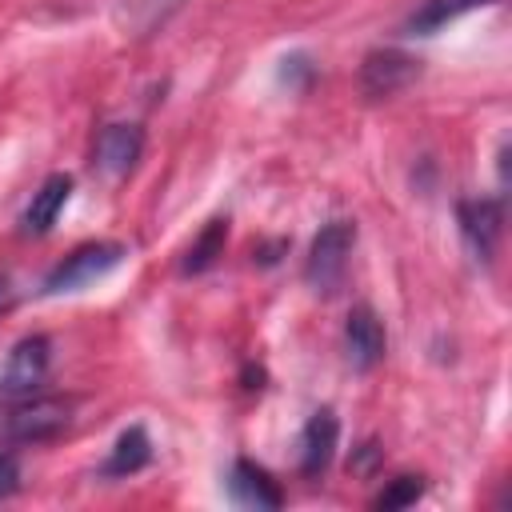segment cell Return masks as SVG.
Here are the masks:
<instances>
[{"label": "cell", "instance_id": "obj_4", "mask_svg": "<svg viewBox=\"0 0 512 512\" xmlns=\"http://www.w3.org/2000/svg\"><path fill=\"white\" fill-rule=\"evenodd\" d=\"M48 360H52L48 336H24V340L8 352V360H4V368H0V396H4V400H24V396H32V392L44 384V376H48Z\"/></svg>", "mask_w": 512, "mask_h": 512}, {"label": "cell", "instance_id": "obj_2", "mask_svg": "<svg viewBox=\"0 0 512 512\" xmlns=\"http://www.w3.org/2000/svg\"><path fill=\"white\" fill-rule=\"evenodd\" d=\"M352 244H356V224L352 220H332L316 232L312 248H308V260H304V280L312 292L320 296H332L348 272V256H352Z\"/></svg>", "mask_w": 512, "mask_h": 512}, {"label": "cell", "instance_id": "obj_6", "mask_svg": "<svg viewBox=\"0 0 512 512\" xmlns=\"http://www.w3.org/2000/svg\"><path fill=\"white\" fill-rule=\"evenodd\" d=\"M456 220H460V236L472 248V256L488 264L492 252H496V244H500V232H504V208H500V200H488V196L460 200L456 204Z\"/></svg>", "mask_w": 512, "mask_h": 512}, {"label": "cell", "instance_id": "obj_13", "mask_svg": "<svg viewBox=\"0 0 512 512\" xmlns=\"http://www.w3.org/2000/svg\"><path fill=\"white\" fill-rule=\"evenodd\" d=\"M224 240H228V220H208V224H204V232H200V236L192 240V248L184 252L180 272H184V276H192V272L212 268V260L224 252Z\"/></svg>", "mask_w": 512, "mask_h": 512}, {"label": "cell", "instance_id": "obj_9", "mask_svg": "<svg viewBox=\"0 0 512 512\" xmlns=\"http://www.w3.org/2000/svg\"><path fill=\"white\" fill-rule=\"evenodd\" d=\"M228 492H232V500H236V504L256 508V512H272V508H280V504H284L280 484H276L260 464H252V460H236V464H232Z\"/></svg>", "mask_w": 512, "mask_h": 512}, {"label": "cell", "instance_id": "obj_19", "mask_svg": "<svg viewBox=\"0 0 512 512\" xmlns=\"http://www.w3.org/2000/svg\"><path fill=\"white\" fill-rule=\"evenodd\" d=\"M4 300H8V280L0 276V304H4Z\"/></svg>", "mask_w": 512, "mask_h": 512}, {"label": "cell", "instance_id": "obj_3", "mask_svg": "<svg viewBox=\"0 0 512 512\" xmlns=\"http://www.w3.org/2000/svg\"><path fill=\"white\" fill-rule=\"evenodd\" d=\"M124 260V244L116 240H96V244H80L76 252H68L44 280V292L48 296H60V292H76V288H88L96 284L100 276H108L116 264Z\"/></svg>", "mask_w": 512, "mask_h": 512}, {"label": "cell", "instance_id": "obj_17", "mask_svg": "<svg viewBox=\"0 0 512 512\" xmlns=\"http://www.w3.org/2000/svg\"><path fill=\"white\" fill-rule=\"evenodd\" d=\"M284 80H292V76H300V80H308L312 76V64H308V56H288L284 60V72H280Z\"/></svg>", "mask_w": 512, "mask_h": 512}, {"label": "cell", "instance_id": "obj_11", "mask_svg": "<svg viewBox=\"0 0 512 512\" xmlns=\"http://www.w3.org/2000/svg\"><path fill=\"white\" fill-rule=\"evenodd\" d=\"M68 196H72V176L68 172H52L36 192H32V204L24 208V232H32V236H40V232H48L52 224H56V216H60V208L68 204Z\"/></svg>", "mask_w": 512, "mask_h": 512}, {"label": "cell", "instance_id": "obj_7", "mask_svg": "<svg viewBox=\"0 0 512 512\" xmlns=\"http://www.w3.org/2000/svg\"><path fill=\"white\" fill-rule=\"evenodd\" d=\"M384 344H388V340H384V324H380V316H376L368 304L352 308V312H348V324H344L348 364L360 368V372L376 368V364L384 360Z\"/></svg>", "mask_w": 512, "mask_h": 512}, {"label": "cell", "instance_id": "obj_8", "mask_svg": "<svg viewBox=\"0 0 512 512\" xmlns=\"http://www.w3.org/2000/svg\"><path fill=\"white\" fill-rule=\"evenodd\" d=\"M336 440H340V420H336V412H332V408L312 412V420H308L304 432H300V472H304V476H320V472L332 464Z\"/></svg>", "mask_w": 512, "mask_h": 512}, {"label": "cell", "instance_id": "obj_16", "mask_svg": "<svg viewBox=\"0 0 512 512\" xmlns=\"http://www.w3.org/2000/svg\"><path fill=\"white\" fill-rule=\"evenodd\" d=\"M20 488V460L12 452H0V500H8Z\"/></svg>", "mask_w": 512, "mask_h": 512}, {"label": "cell", "instance_id": "obj_18", "mask_svg": "<svg viewBox=\"0 0 512 512\" xmlns=\"http://www.w3.org/2000/svg\"><path fill=\"white\" fill-rule=\"evenodd\" d=\"M376 460H380V448H376V444L368 440V444L360 448V456H356V460H352L348 468H352V472H372V464H376Z\"/></svg>", "mask_w": 512, "mask_h": 512}, {"label": "cell", "instance_id": "obj_15", "mask_svg": "<svg viewBox=\"0 0 512 512\" xmlns=\"http://www.w3.org/2000/svg\"><path fill=\"white\" fill-rule=\"evenodd\" d=\"M420 496H424V480H420V476H396V480H388V488L372 500V508L392 512V508H408V504H416Z\"/></svg>", "mask_w": 512, "mask_h": 512}, {"label": "cell", "instance_id": "obj_5", "mask_svg": "<svg viewBox=\"0 0 512 512\" xmlns=\"http://www.w3.org/2000/svg\"><path fill=\"white\" fill-rule=\"evenodd\" d=\"M416 76H420V60L408 56L404 48H376L360 64V88L372 100H384V96L404 92Z\"/></svg>", "mask_w": 512, "mask_h": 512}, {"label": "cell", "instance_id": "obj_14", "mask_svg": "<svg viewBox=\"0 0 512 512\" xmlns=\"http://www.w3.org/2000/svg\"><path fill=\"white\" fill-rule=\"evenodd\" d=\"M484 4H492V0H428V4L408 20V28L420 32V36H428V32L452 24L456 16H464V12H472V8H484Z\"/></svg>", "mask_w": 512, "mask_h": 512}, {"label": "cell", "instance_id": "obj_12", "mask_svg": "<svg viewBox=\"0 0 512 512\" xmlns=\"http://www.w3.org/2000/svg\"><path fill=\"white\" fill-rule=\"evenodd\" d=\"M148 460H152V440H148V432L140 424H132V428H124L116 436V444H112V452L104 460V476H132Z\"/></svg>", "mask_w": 512, "mask_h": 512}, {"label": "cell", "instance_id": "obj_1", "mask_svg": "<svg viewBox=\"0 0 512 512\" xmlns=\"http://www.w3.org/2000/svg\"><path fill=\"white\" fill-rule=\"evenodd\" d=\"M72 400L68 396H24L12 400V408L0 416V436L12 444H40L60 436L72 424Z\"/></svg>", "mask_w": 512, "mask_h": 512}, {"label": "cell", "instance_id": "obj_10", "mask_svg": "<svg viewBox=\"0 0 512 512\" xmlns=\"http://www.w3.org/2000/svg\"><path fill=\"white\" fill-rule=\"evenodd\" d=\"M140 152H144V132L136 124H108L100 132V140H96V160H100V168L108 176L132 172Z\"/></svg>", "mask_w": 512, "mask_h": 512}]
</instances>
